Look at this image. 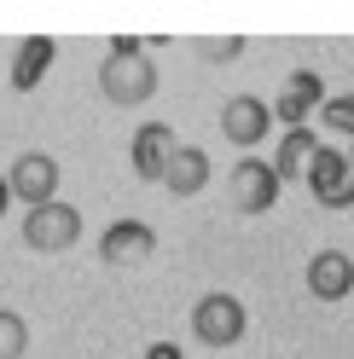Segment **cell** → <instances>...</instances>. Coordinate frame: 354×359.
Returning a JSON list of instances; mask_svg holds the SVG:
<instances>
[{"label": "cell", "instance_id": "cell-1", "mask_svg": "<svg viewBox=\"0 0 354 359\" xmlns=\"http://www.w3.org/2000/svg\"><path fill=\"white\" fill-rule=\"evenodd\" d=\"M99 93H105L110 104H122V110L157 99V64H151V53L140 47L134 35H117V41H110V53H105V64H99Z\"/></svg>", "mask_w": 354, "mask_h": 359}, {"label": "cell", "instance_id": "cell-2", "mask_svg": "<svg viewBox=\"0 0 354 359\" xmlns=\"http://www.w3.org/2000/svg\"><path fill=\"white\" fill-rule=\"evenodd\" d=\"M244 330H250V313L227 290H209V296L192 302V336L204 348H232V342H244Z\"/></svg>", "mask_w": 354, "mask_h": 359}, {"label": "cell", "instance_id": "cell-3", "mask_svg": "<svg viewBox=\"0 0 354 359\" xmlns=\"http://www.w3.org/2000/svg\"><path fill=\"white\" fill-rule=\"evenodd\" d=\"M76 238H81V215L64 197H53V203L24 215V243L35 255H64V250H76Z\"/></svg>", "mask_w": 354, "mask_h": 359}, {"label": "cell", "instance_id": "cell-4", "mask_svg": "<svg viewBox=\"0 0 354 359\" xmlns=\"http://www.w3.org/2000/svg\"><path fill=\"white\" fill-rule=\"evenodd\" d=\"M279 180H273V168L261 163V156H244V163H232V174H227V203H232V215H268L273 203H279Z\"/></svg>", "mask_w": 354, "mask_h": 359}, {"label": "cell", "instance_id": "cell-5", "mask_svg": "<svg viewBox=\"0 0 354 359\" xmlns=\"http://www.w3.org/2000/svg\"><path fill=\"white\" fill-rule=\"evenodd\" d=\"M302 180H308V191H314L320 209H354V174H348L337 145H320L314 156H308Z\"/></svg>", "mask_w": 354, "mask_h": 359}, {"label": "cell", "instance_id": "cell-6", "mask_svg": "<svg viewBox=\"0 0 354 359\" xmlns=\"http://www.w3.org/2000/svg\"><path fill=\"white\" fill-rule=\"evenodd\" d=\"M6 191L18 197V203H29V209L53 203V197H58V163H53L47 151H24L6 168Z\"/></svg>", "mask_w": 354, "mask_h": 359}, {"label": "cell", "instance_id": "cell-7", "mask_svg": "<svg viewBox=\"0 0 354 359\" xmlns=\"http://www.w3.org/2000/svg\"><path fill=\"white\" fill-rule=\"evenodd\" d=\"M151 255H157V232L145 220H110L99 232V261L105 266H145Z\"/></svg>", "mask_w": 354, "mask_h": 359}, {"label": "cell", "instance_id": "cell-8", "mask_svg": "<svg viewBox=\"0 0 354 359\" xmlns=\"http://www.w3.org/2000/svg\"><path fill=\"white\" fill-rule=\"evenodd\" d=\"M221 133H227L232 145H261L273 133V110H268V99H256V93H232L227 104H221Z\"/></svg>", "mask_w": 354, "mask_h": 359}, {"label": "cell", "instance_id": "cell-9", "mask_svg": "<svg viewBox=\"0 0 354 359\" xmlns=\"http://www.w3.org/2000/svg\"><path fill=\"white\" fill-rule=\"evenodd\" d=\"M320 93H325L320 70H291L284 76V93L268 110H273V122H284V128H308V116L320 110Z\"/></svg>", "mask_w": 354, "mask_h": 359}, {"label": "cell", "instance_id": "cell-10", "mask_svg": "<svg viewBox=\"0 0 354 359\" xmlns=\"http://www.w3.org/2000/svg\"><path fill=\"white\" fill-rule=\"evenodd\" d=\"M348 290H354V261L343 250H320L308 261V296L314 302H343Z\"/></svg>", "mask_w": 354, "mask_h": 359}, {"label": "cell", "instance_id": "cell-11", "mask_svg": "<svg viewBox=\"0 0 354 359\" xmlns=\"http://www.w3.org/2000/svg\"><path fill=\"white\" fill-rule=\"evenodd\" d=\"M157 186H169V197H197L209 186V151L204 145H174V156H169V168H163Z\"/></svg>", "mask_w": 354, "mask_h": 359}, {"label": "cell", "instance_id": "cell-12", "mask_svg": "<svg viewBox=\"0 0 354 359\" xmlns=\"http://www.w3.org/2000/svg\"><path fill=\"white\" fill-rule=\"evenodd\" d=\"M174 145H181V140H174L169 122H145V128L134 133V151H128V156H134V174H140V180H163Z\"/></svg>", "mask_w": 354, "mask_h": 359}, {"label": "cell", "instance_id": "cell-13", "mask_svg": "<svg viewBox=\"0 0 354 359\" xmlns=\"http://www.w3.org/2000/svg\"><path fill=\"white\" fill-rule=\"evenodd\" d=\"M320 151V133L314 128H284V140H279V156H273V180L284 186V180H302V168H308V156Z\"/></svg>", "mask_w": 354, "mask_h": 359}, {"label": "cell", "instance_id": "cell-14", "mask_svg": "<svg viewBox=\"0 0 354 359\" xmlns=\"http://www.w3.org/2000/svg\"><path fill=\"white\" fill-rule=\"evenodd\" d=\"M53 58H58V41H47V35H29L24 47H18V64H12V87L18 93H29V87L53 70Z\"/></svg>", "mask_w": 354, "mask_h": 359}, {"label": "cell", "instance_id": "cell-15", "mask_svg": "<svg viewBox=\"0 0 354 359\" xmlns=\"http://www.w3.org/2000/svg\"><path fill=\"white\" fill-rule=\"evenodd\" d=\"M24 353H29V325H24V313L0 307V359H24Z\"/></svg>", "mask_w": 354, "mask_h": 359}, {"label": "cell", "instance_id": "cell-16", "mask_svg": "<svg viewBox=\"0 0 354 359\" xmlns=\"http://www.w3.org/2000/svg\"><path fill=\"white\" fill-rule=\"evenodd\" d=\"M192 53L204 64H232V58H244V35H197Z\"/></svg>", "mask_w": 354, "mask_h": 359}, {"label": "cell", "instance_id": "cell-17", "mask_svg": "<svg viewBox=\"0 0 354 359\" xmlns=\"http://www.w3.org/2000/svg\"><path fill=\"white\" fill-rule=\"evenodd\" d=\"M320 122L331 133H343V140H354V93H337V99H320Z\"/></svg>", "mask_w": 354, "mask_h": 359}, {"label": "cell", "instance_id": "cell-18", "mask_svg": "<svg viewBox=\"0 0 354 359\" xmlns=\"http://www.w3.org/2000/svg\"><path fill=\"white\" fill-rule=\"evenodd\" d=\"M145 359H181V348H174V342H151Z\"/></svg>", "mask_w": 354, "mask_h": 359}, {"label": "cell", "instance_id": "cell-19", "mask_svg": "<svg viewBox=\"0 0 354 359\" xmlns=\"http://www.w3.org/2000/svg\"><path fill=\"white\" fill-rule=\"evenodd\" d=\"M6 203H12V191H6V174H0V215H6Z\"/></svg>", "mask_w": 354, "mask_h": 359}, {"label": "cell", "instance_id": "cell-20", "mask_svg": "<svg viewBox=\"0 0 354 359\" xmlns=\"http://www.w3.org/2000/svg\"><path fill=\"white\" fill-rule=\"evenodd\" d=\"M343 163H348V174H354V140H348V151H343Z\"/></svg>", "mask_w": 354, "mask_h": 359}]
</instances>
